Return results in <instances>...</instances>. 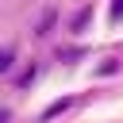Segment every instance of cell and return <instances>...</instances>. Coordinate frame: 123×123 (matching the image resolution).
<instances>
[{
  "instance_id": "1",
  "label": "cell",
  "mask_w": 123,
  "mask_h": 123,
  "mask_svg": "<svg viewBox=\"0 0 123 123\" xmlns=\"http://www.w3.org/2000/svg\"><path fill=\"white\" fill-rule=\"evenodd\" d=\"M15 62V46H0V73H8Z\"/></svg>"
},
{
  "instance_id": "2",
  "label": "cell",
  "mask_w": 123,
  "mask_h": 123,
  "mask_svg": "<svg viewBox=\"0 0 123 123\" xmlns=\"http://www.w3.org/2000/svg\"><path fill=\"white\" fill-rule=\"evenodd\" d=\"M65 108H69V100H54V104H50V108L42 111V119H54V115H62Z\"/></svg>"
},
{
  "instance_id": "3",
  "label": "cell",
  "mask_w": 123,
  "mask_h": 123,
  "mask_svg": "<svg viewBox=\"0 0 123 123\" xmlns=\"http://www.w3.org/2000/svg\"><path fill=\"white\" fill-rule=\"evenodd\" d=\"M108 19H111V23H119V19H123V0H111V8H108Z\"/></svg>"
},
{
  "instance_id": "4",
  "label": "cell",
  "mask_w": 123,
  "mask_h": 123,
  "mask_svg": "<svg viewBox=\"0 0 123 123\" xmlns=\"http://www.w3.org/2000/svg\"><path fill=\"white\" fill-rule=\"evenodd\" d=\"M88 15H92V8H85V12H81V15H77V19H73V31H81V27H85V23H88Z\"/></svg>"
},
{
  "instance_id": "5",
  "label": "cell",
  "mask_w": 123,
  "mask_h": 123,
  "mask_svg": "<svg viewBox=\"0 0 123 123\" xmlns=\"http://www.w3.org/2000/svg\"><path fill=\"white\" fill-rule=\"evenodd\" d=\"M8 119H12V111H8V108H0V123H8Z\"/></svg>"
}]
</instances>
